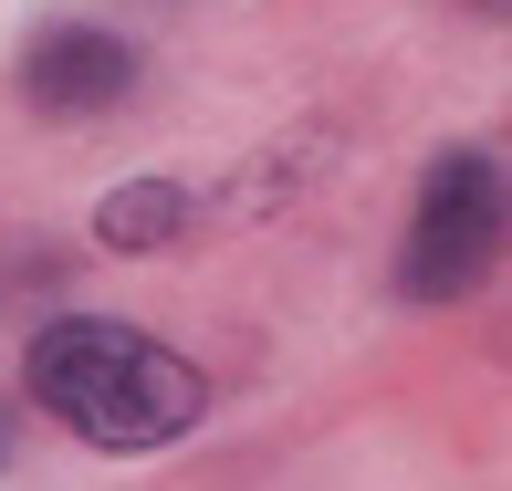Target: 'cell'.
<instances>
[{
    "label": "cell",
    "mask_w": 512,
    "mask_h": 491,
    "mask_svg": "<svg viewBox=\"0 0 512 491\" xmlns=\"http://www.w3.org/2000/svg\"><path fill=\"white\" fill-rule=\"evenodd\" d=\"M126 84H136V53H126L115 32H84V21L42 32V42H32V63H21V95H32L42 115H63V126L105 115Z\"/></svg>",
    "instance_id": "3957f363"
},
{
    "label": "cell",
    "mask_w": 512,
    "mask_h": 491,
    "mask_svg": "<svg viewBox=\"0 0 512 491\" xmlns=\"http://www.w3.org/2000/svg\"><path fill=\"white\" fill-rule=\"evenodd\" d=\"M32 397L95 450H157V439L199 429V408H209L199 366L178 345L136 335V324H105V314H74L32 345Z\"/></svg>",
    "instance_id": "6da1fadb"
},
{
    "label": "cell",
    "mask_w": 512,
    "mask_h": 491,
    "mask_svg": "<svg viewBox=\"0 0 512 491\" xmlns=\"http://www.w3.org/2000/svg\"><path fill=\"white\" fill-rule=\"evenodd\" d=\"M95 230H105L115 251H157V241H178V230H189V189H178V178H136V189L105 199Z\"/></svg>",
    "instance_id": "277c9868"
},
{
    "label": "cell",
    "mask_w": 512,
    "mask_h": 491,
    "mask_svg": "<svg viewBox=\"0 0 512 491\" xmlns=\"http://www.w3.org/2000/svg\"><path fill=\"white\" fill-rule=\"evenodd\" d=\"M492 251H502V157L460 147L418 189V220H408V251H398V293L408 303H450V293H471L492 272Z\"/></svg>",
    "instance_id": "7a4b0ae2"
}]
</instances>
